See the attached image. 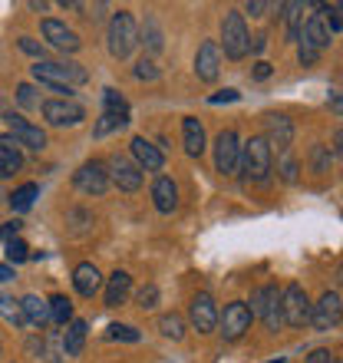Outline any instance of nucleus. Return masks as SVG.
I'll use <instances>...</instances> for the list:
<instances>
[{
  "instance_id": "nucleus-34",
  "label": "nucleus",
  "mask_w": 343,
  "mask_h": 363,
  "mask_svg": "<svg viewBox=\"0 0 343 363\" xmlns=\"http://www.w3.org/2000/svg\"><path fill=\"white\" fill-rule=\"evenodd\" d=\"M0 317H7L13 327H23V314H20V304L17 301H10V297L0 294Z\"/></svg>"
},
{
  "instance_id": "nucleus-9",
  "label": "nucleus",
  "mask_w": 343,
  "mask_h": 363,
  "mask_svg": "<svg viewBox=\"0 0 343 363\" xmlns=\"http://www.w3.org/2000/svg\"><path fill=\"white\" fill-rule=\"evenodd\" d=\"M267 143V149L271 152H287L291 149V143H294V125H291V119L287 116H277V113H271V116H264V135H261Z\"/></svg>"
},
{
  "instance_id": "nucleus-30",
  "label": "nucleus",
  "mask_w": 343,
  "mask_h": 363,
  "mask_svg": "<svg viewBox=\"0 0 343 363\" xmlns=\"http://www.w3.org/2000/svg\"><path fill=\"white\" fill-rule=\"evenodd\" d=\"M284 20H287V37L300 40V20H304V4H284Z\"/></svg>"
},
{
  "instance_id": "nucleus-49",
  "label": "nucleus",
  "mask_w": 343,
  "mask_h": 363,
  "mask_svg": "<svg viewBox=\"0 0 343 363\" xmlns=\"http://www.w3.org/2000/svg\"><path fill=\"white\" fill-rule=\"evenodd\" d=\"M267 7H271V4H264V0H254V4H248V13H251V17H264Z\"/></svg>"
},
{
  "instance_id": "nucleus-21",
  "label": "nucleus",
  "mask_w": 343,
  "mask_h": 363,
  "mask_svg": "<svg viewBox=\"0 0 343 363\" xmlns=\"http://www.w3.org/2000/svg\"><path fill=\"white\" fill-rule=\"evenodd\" d=\"M181 145H185V152H189L191 159H198V155L205 152V129H201V123L195 116H185V119H181Z\"/></svg>"
},
{
  "instance_id": "nucleus-27",
  "label": "nucleus",
  "mask_w": 343,
  "mask_h": 363,
  "mask_svg": "<svg viewBox=\"0 0 343 363\" xmlns=\"http://www.w3.org/2000/svg\"><path fill=\"white\" fill-rule=\"evenodd\" d=\"M47 307H50V320H53V324L67 327L69 320H73V304H69V297L53 294V297L47 301Z\"/></svg>"
},
{
  "instance_id": "nucleus-23",
  "label": "nucleus",
  "mask_w": 343,
  "mask_h": 363,
  "mask_svg": "<svg viewBox=\"0 0 343 363\" xmlns=\"http://www.w3.org/2000/svg\"><path fill=\"white\" fill-rule=\"evenodd\" d=\"M129 294H133V277L125 274V271H113V274H109V284H106V307L125 304Z\"/></svg>"
},
{
  "instance_id": "nucleus-13",
  "label": "nucleus",
  "mask_w": 343,
  "mask_h": 363,
  "mask_svg": "<svg viewBox=\"0 0 343 363\" xmlns=\"http://www.w3.org/2000/svg\"><path fill=\"white\" fill-rule=\"evenodd\" d=\"M43 119L50 125H77L86 119L83 106L73 103V99H47L43 103Z\"/></svg>"
},
{
  "instance_id": "nucleus-1",
  "label": "nucleus",
  "mask_w": 343,
  "mask_h": 363,
  "mask_svg": "<svg viewBox=\"0 0 343 363\" xmlns=\"http://www.w3.org/2000/svg\"><path fill=\"white\" fill-rule=\"evenodd\" d=\"M33 79H40L43 86H50L53 93H69L73 86H83L89 73L79 63H50V60H37L33 67Z\"/></svg>"
},
{
  "instance_id": "nucleus-14",
  "label": "nucleus",
  "mask_w": 343,
  "mask_h": 363,
  "mask_svg": "<svg viewBox=\"0 0 343 363\" xmlns=\"http://www.w3.org/2000/svg\"><path fill=\"white\" fill-rule=\"evenodd\" d=\"M73 182H77V189L86 191V195H103L106 189H109V172H106L103 162H86L79 165V172L73 175Z\"/></svg>"
},
{
  "instance_id": "nucleus-31",
  "label": "nucleus",
  "mask_w": 343,
  "mask_h": 363,
  "mask_svg": "<svg viewBox=\"0 0 343 363\" xmlns=\"http://www.w3.org/2000/svg\"><path fill=\"white\" fill-rule=\"evenodd\" d=\"M139 330L129 324H109V330H106V340H123V344H139Z\"/></svg>"
},
{
  "instance_id": "nucleus-22",
  "label": "nucleus",
  "mask_w": 343,
  "mask_h": 363,
  "mask_svg": "<svg viewBox=\"0 0 343 363\" xmlns=\"http://www.w3.org/2000/svg\"><path fill=\"white\" fill-rule=\"evenodd\" d=\"M73 284H77V291L83 297H93L99 287H103V274H99V268H96L93 261H83L77 271H73Z\"/></svg>"
},
{
  "instance_id": "nucleus-44",
  "label": "nucleus",
  "mask_w": 343,
  "mask_h": 363,
  "mask_svg": "<svg viewBox=\"0 0 343 363\" xmlns=\"http://www.w3.org/2000/svg\"><path fill=\"white\" fill-rule=\"evenodd\" d=\"M20 50H23V53H30V57L43 60V47H40L37 40H30V37H20Z\"/></svg>"
},
{
  "instance_id": "nucleus-10",
  "label": "nucleus",
  "mask_w": 343,
  "mask_h": 363,
  "mask_svg": "<svg viewBox=\"0 0 343 363\" xmlns=\"http://www.w3.org/2000/svg\"><path fill=\"white\" fill-rule=\"evenodd\" d=\"M189 317H191V327L198 330V334H211L215 327H218V307H215V297L208 291H201V294L191 297V307H189Z\"/></svg>"
},
{
  "instance_id": "nucleus-37",
  "label": "nucleus",
  "mask_w": 343,
  "mask_h": 363,
  "mask_svg": "<svg viewBox=\"0 0 343 363\" xmlns=\"http://www.w3.org/2000/svg\"><path fill=\"white\" fill-rule=\"evenodd\" d=\"M129 123V119H123V116H113V113H103V119L96 123V135H109L113 129H123V125Z\"/></svg>"
},
{
  "instance_id": "nucleus-25",
  "label": "nucleus",
  "mask_w": 343,
  "mask_h": 363,
  "mask_svg": "<svg viewBox=\"0 0 343 363\" xmlns=\"http://www.w3.org/2000/svg\"><path fill=\"white\" fill-rule=\"evenodd\" d=\"M300 40H307L314 50L330 47V33H327V27H324V13H314V17L307 20L304 30H300Z\"/></svg>"
},
{
  "instance_id": "nucleus-3",
  "label": "nucleus",
  "mask_w": 343,
  "mask_h": 363,
  "mask_svg": "<svg viewBox=\"0 0 343 363\" xmlns=\"http://www.w3.org/2000/svg\"><path fill=\"white\" fill-rule=\"evenodd\" d=\"M139 43V27H135V17L129 10H119L113 20H109V53L116 60H125Z\"/></svg>"
},
{
  "instance_id": "nucleus-52",
  "label": "nucleus",
  "mask_w": 343,
  "mask_h": 363,
  "mask_svg": "<svg viewBox=\"0 0 343 363\" xmlns=\"http://www.w3.org/2000/svg\"><path fill=\"white\" fill-rule=\"evenodd\" d=\"M334 363H340V360H337V357H334Z\"/></svg>"
},
{
  "instance_id": "nucleus-5",
  "label": "nucleus",
  "mask_w": 343,
  "mask_h": 363,
  "mask_svg": "<svg viewBox=\"0 0 343 363\" xmlns=\"http://www.w3.org/2000/svg\"><path fill=\"white\" fill-rule=\"evenodd\" d=\"M251 317H261L267 324V330H277V327L284 324V317H281V294H277L274 284H264L257 287L254 294H251Z\"/></svg>"
},
{
  "instance_id": "nucleus-35",
  "label": "nucleus",
  "mask_w": 343,
  "mask_h": 363,
  "mask_svg": "<svg viewBox=\"0 0 343 363\" xmlns=\"http://www.w3.org/2000/svg\"><path fill=\"white\" fill-rule=\"evenodd\" d=\"M27 258H30L27 241L10 238V241H7V261H10V264H23V261H27Z\"/></svg>"
},
{
  "instance_id": "nucleus-45",
  "label": "nucleus",
  "mask_w": 343,
  "mask_h": 363,
  "mask_svg": "<svg viewBox=\"0 0 343 363\" xmlns=\"http://www.w3.org/2000/svg\"><path fill=\"white\" fill-rule=\"evenodd\" d=\"M238 89H221V93H215V96H208V103L211 106H218V103H235L238 99Z\"/></svg>"
},
{
  "instance_id": "nucleus-39",
  "label": "nucleus",
  "mask_w": 343,
  "mask_h": 363,
  "mask_svg": "<svg viewBox=\"0 0 343 363\" xmlns=\"http://www.w3.org/2000/svg\"><path fill=\"white\" fill-rule=\"evenodd\" d=\"M327 13L324 17V27H327V33H330V37H337V33H340V4H334V7H320Z\"/></svg>"
},
{
  "instance_id": "nucleus-32",
  "label": "nucleus",
  "mask_w": 343,
  "mask_h": 363,
  "mask_svg": "<svg viewBox=\"0 0 343 363\" xmlns=\"http://www.w3.org/2000/svg\"><path fill=\"white\" fill-rule=\"evenodd\" d=\"M159 327H162V334L172 337V340H181V337H185V320H181L179 314L159 317Z\"/></svg>"
},
{
  "instance_id": "nucleus-50",
  "label": "nucleus",
  "mask_w": 343,
  "mask_h": 363,
  "mask_svg": "<svg viewBox=\"0 0 343 363\" xmlns=\"http://www.w3.org/2000/svg\"><path fill=\"white\" fill-rule=\"evenodd\" d=\"M264 47H267V37H264V33H257V37H254V43H251L248 50H254V53H261V50H264Z\"/></svg>"
},
{
  "instance_id": "nucleus-12",
  "label": "nucleus",
  "mask_w": 343,
  "mask_h": 363,
  "mask_svg": "<svg viewBox=\"0 0 343 363\" xmlns=\"http://www.w3.org/2000/svg\"><path fill=\"white\" fill-rule=\"evenodd\" d=\"M106 172H109V179H113L123 191H135L139 185H142V169H139L133 159H125V155H119V152L109 159Z\"/></svg>"
},
{
  "instance_id": "nucleus-36",
  "label": "nucleus",
  "mask_w": 343,
  "mask_h": 363,
  "mask_svg": "<svg viewBox=\"0 0 343 363\" xmlns=\"http://www.w3.org/2000/svg\"><path fill=\"white\" fill-rule=\"evenodd\" d=\"M135 304L142 307V311H152V307L159 304V287H155V284L139 287V291H135Z\"/></svg>"
},
{
  "instance_id": "nucleus-47",
  "label": "nucleus",
  "mask_w": 343,
  "mask_h": 363,
  "mask_svg": "<svg viewBox=\"0 0 343 363\" xmlns=\"http://www.w3.org/2000/svg\"><path fill=\"white\" fill-rule=\"evenodd\" d=\"M307 363H334V354H330V350H324V347H320V350H314V354L307 357Z\"/></svg>"
},
{
  "instance_id": "nucleus-41",
  "label": "nucleus",
  "mask_w": 343,
  "mask_h": 363,
  "mask_svg": "<svg viewBox=\"0 0 343 363\" xmlns=\"http://www.w3.org/2000/svg\"><path fill=\"white\" fill-rule=\"evenodd\" d=\"M297 43H300V47H297V57H300V63H304V67H314L317 60H320V50H314L310 43H307V40H297Z\"/></svg>"
},
{
  "instance_id": "nucleus-38",
  "label": "nucleus",
  "mask_w": 343,
  "mask_h": 363,
  "mask_svg": "<svg viewBox=\"0 0 343 363\" xmlns=\"http://www.w3.org/2000/svg\"><path fill=\"white\" fill-rule=\"evenodd\" d=\"M310 162H314V172H330V152H327V145H314L310 149Z\"/></svg>"
},
{
  "instance_id": "nucleus-48",
  "label": "nucleus",
  "mask_w": 343,
  "mask_h": 363,
  "mask_svg": "<svg viewBox=\"0 0 343 363\" xmlns=\"http://www.w3.org/2000/svg\"><path fill=\"white\" fill-rule=\"evenodd\" d=\"M267 77H271V63L257 60V63H254V79H267Z\"/></svg>"
},
{
  "instance_id": "nucleus-26",
  "label": "nucleus",
  "mask_w": 343,
  "mask_h": 363,
  "mask_svg": "<svg viewBox=\"0 0 343 363\" xmlns=\"http://www.w3.org/2000/svg\"><path fill=\"white\" fill-rule=\"evenodd\" d=\"M86 347V320H69L67 334H63V350L67 357H79Z\"/></svg>"
},
{
  "instance_id": "nucleus-4",
  "label": "nucleus",
  "mask_w": 343,
  "mask_h": 363,
  "mask_svg": "<svg viewBox=\"0 0 343 363\" xmlns=\"http://www.w3.org/2000/svg\"><path fill=\"white\" fill-rule=\"evenodd\" d=\"M221 47H225V57L228 60H241L251 47V33L248 23H244V13L231 10L228 17L221 20Z\"/></svg>"
},
{
  "instance_id": "nucleus-11",
  "label": "nucleus",
  "mask_w": 343,
  "mask_h": 363,
  "mask_svg": "<svg viewBox=\"0 0 343 363\" xmlns=\"http://www.w3.org/2000/svg\"><path fill=\"white\" fill-rule=\"evenodd\" d=\"M218 324H221L225 340H238V337H244V330L251 327L248 304H244V301H231V304L225 307V314H218Z\"/></svg>"
},
{
  "instance_id": "nucleus-17",
  "label": "nucleus",
  "mask_w": 343,
  "mask_h": 363,
  "mask_svg": "<svg viewBox=\"0 0 343 363\" xmlns=\"http://www.w3.org/2000/svg\"><path fill=\"white\" fill-rule=\"evenodd\" d=\"M129 149H133L135 155V165L139 169H145V172H162V165H165V155L155 149L145 135H135L133 143H129Z\"/></svg>"
},
{
  "instance_id": "nucleus-19",
  "label": "nucleus",
  "mask_w": 343,
  "mask_h": 363,
  "mask_svg": "<svg viewBox=\"0 0 343 363\" xmlns=\"http://www.w3.org/2000/svg\"><path fill=\"white\" fill-rule=\"evenodd\" d=\"M152 201L162 215H172V211L179 208V185H175L169 175H159L152 185Z\"/></svg>"
},
{
  "instance_id": "nucleus-24",
  "label": "nucleus",
  "mask_w": 343,
  "mask_h": 363,
  "mask_svg": "<svg viewBox=\"0 0 343 363\" xmlns=\"http://www.w3.org/2000/svg\"><path fill=\"white\" fill-rule=\"evenodd\" d=\"M20 314H23V324L43 327L50 320V307H47V301H40L37 294H27L20 301Z\"/></svg>"
},
{
  "instance_id": "nucleus-6",
  "label": "nucleus",
  "mask_w": 343,
  "mask_h": 363,
  "mask_svg": "<svg viewBox=\"0 0 343 363\" xmlns=\"http://www.w3.org/2000/svg\"><path fill=\"white\" fill-rule=\"evenodd\" d=\"M281 317L291 327L310 324V301H307V291L300 284H287L281 291Z\"/></svg>"
},
{
  "instance_id": "nucleus-20",
  "label": "nucleus",
  "mask_w": 343,
  "mask_h": 363,
  "mask_svg": "<svg viewBox=\"0 0 343 363\" xmlns=\"http://www.w3.org/2000/svg\"><path fill=\"white\" fill-rule=\"evenodd\" d=\"M23 169V152L13 135H0V179L7 175H17Z\"/></svg>"
},
{
  "instance_id": "nucleus-18",
  "label": "nucleus",
  "mask_w": 343,
  "mask_h": 363,
  "mask_svg": "<svg viewBox=\"0 0 343 363\" xmlns=\"http://www.w3.org/2000/svg\"><path fill=\"white\" fill-rule=\"evenodd\" d=\"M43 37H47L57 50H67V53H77L79 50V37L67 27V23H60V20H43Z\"/></svg>"
},
{
  "instance_id": "nucleus-33",
  "label": "nucleus",
  "mask_w": 343,
  "mask_h": 363,
  "mask_svg": "<svg viewBox=\"0 0 343 363\" xmlns=\"http://www.w3.org/2000/svg\"><path fill=\"white\" fill-rule=\"evenodd\" d=\"M142 43H145V50H149V53H159V50H162V30L155 27V20H145Z\"/></svg>"
},
{
  "instance_id": "nucleus-7",
  "label": "nucleus",
  "mask_w": 343,
  "mask_h": 363,
  "mask_svg": "<svg viewBox=\"0 0 343 363\" xmlns=\"http://www.w3.org/2000/svg\"><path fill=\"white\" fill-rule=\"evenodd\" d=\"M215 165H218L221 175H238L241 165V139L235 129H225V133L215 139Z\"/></svg>"
},
{
  "instance_id": "nucleus-40",
  "label": "nucleus",
  "mask_w": 343,
  "mask_h": 363,
  "mask_svg": "<svg viewBox=\"0 0 343 363\" xmlns=\"http://www.w3.org/2000/svg\"><path fill=\"white\" fill-rule=\"evenodd\" d=\"M297 169H300V165H297V159H294V155H287V152H284L281 165H277L281 179H284V182H297Z\"/></svg>"
},
{
  "instance_id": "nucleus-51",
  "label": "nucleus",
  "mask_w": 343,
  "mask_h": 363,
  "mask_svg": "<svg viewBox=\"0 0 343 363\" xmlns=\"http://www.w3.org/2000/svg\"><path fill=\"white\" fill-rule=\"evenodd\" d=\"M13 277V268L10 264H0V281H10Z\"/></svg>"
},
{
  "instance_id": "nucleus-2",
  "label": "nucleus",
  "mask_w": 343,
  "mask_h": 363,
  "mask_svg": "<svg viewBox=\"0 0 343 363\" xmlns=\"http://www.w3.org/2000/svg\"><path fill=\"white\" fill-rule=\"evenodd\" d=\"M274 169V152L267 149V143L261 135H254L248 145H241V165L238 172H244V179L251 182H267Z\"/></svg>"
},
{
  "instance_id": "nucleus-46",
  "label": "nucleus",
  "mask_w": 343,
  "mask_h": 363,
  "mask_svg": "<svg viewBox=\"0 0 343 363\" xmlns=\"http://www.w3.org/2000/svg\"><path fill=\"white\" fill-rule=\"evenodd\" d=\"M23 228L20 221H7V225H0V241H10V238H17V231Z\"/></svg>"
},
{
  "instance_id": "nucleus-28",
  "label": "nucleus",
  "mask_w": 343,
  "mask_h": 363,
  "mask_svg": "<svg viewBox=\"0 0 343 363\" xmlns=\"http://www.w3.org/2000/svg\"><path fill=\"white\" fill-rule=\"evenodd\" d=\"M37 195H40V185H37V182H27V185H20V189L13 191V195H10V208H13V211H27V208H33Z\"/></svg>"
},
{
  "instance_id": "nucleus-16",
  "label": "nucleus",
  "mask_w": 343,
  "mask_h": 363,
  "mask_svg": "<svg viewBox=\"0 0 343 363\" xmlns=\"http://www.w3.org/2000/svg\"><path fill=\"white\" fill-rule=\"evenodd\" d=\"M7 123H10V135L17 139V145H27V149H43L47 145V133L40 129V125H33V123H27L23 116H17V113H10L7 116Z\"/></svg>"
},
{
  "instance_id": "nucleus-8",
  "label": "nucleus",
  "mask_w": 343,
  "mask_h": 363,
  "mask_svg": "<svg viewBox=\"0 0 343 363\" xmlns=\"http://www.w3.org/2000/svg\"><path fill=\"white\" fill-rule=\"evenodd\" d=\"M340 314H343V304H340V294H337V291H327L317 304H310V324H314V330H320V334L340 327Z\"/></svg>"
},
{
  "instance_id": "nucleus-43",
  "label": "nucleus",
  "mask_w": 343,
  "mask_h": 363,
  "mask_svg": "<svg viewBox=\"0 0 343 363\" xmlns=\"http://www.w3.org/2000/svg\"><path fill=\"white\" fill-rule=\"evenodd\" d=\"M17 99H20V106H37V96H33L30 83H20L17 86Z\"/></svg>"
},
{
  "instance_id": "nucleus-42",
  "label": "nucleus",
  "mask_w": 343,
  "mask_h": 363,
  "mask_svg": "<svg viewBox=\"0 0 343 363\" xmlns=\"http://www.w3.org/2000/svg\"><path fill=\"white\" fill-rule=\"evenodd\" d=\"M135 77H139V79H155V77H159V69H155V63H152V60H139V67H135Z\"/></svg>"
},
{
  "instance_id": "nucleus-15",
  "label": "nucleus",
  "mask_w": 343,
  "mask_h": 363,
  "mask_svg": "<svg viewBox=\"0 0 343 363\" xmlns=\"http://www.w3.org/2000/svg\"><path fill=\"white\" fill-rule=\"evenodd\" d=\"M195 73H198L201 83H215L221 73V50L215 40H205L195 53Z\"/></svg>"
},
{
  "instance_id": "nucleus-29",
  "label": "nucleus",
  "mask_w": 343,
  "mask_h": 363,
  "mask_svg": "<svg viewBox=\"0 0 343 363\" xmlns=\"http://www.w3.org/2000/svg\"><path fill=\"white\" fill-rule=\"evenodd\" d=\"M103 113H113V116H123V119H129V103H125V96L116 93L113 86L103 89Z\"/></svg>"
}]
</instances>
